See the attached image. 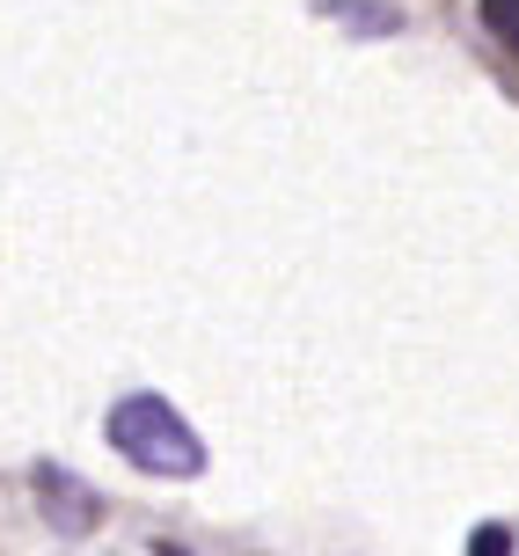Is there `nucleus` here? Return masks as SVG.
<instances>
[{
  "mask_svg": "<svg viewBox=\"0 0 519 556\" xmlns=\"http://www.w3.org/2000/svg\"><path fill=\"white\" fill-rule=\"evenodd\" d=\"M103 432H110V446H117L132 469H147V476H198L205 469L198 432L168 410L162 395H125V403H110Z\"/></svg>",
  "mask_w": 519,
  "mask_h": 556,
  "instance_id": "obj_1",
  "label": "nucleus"
},
{
  "mask_svg": "<svg viewBox=\"0 0 519 556\" xmlns=\"http://www.w3.org/2000/svg\"><path fill=\"white\" fill-rule=\"evenodd\" d=\"M37 491H45V505H59L52 520H59L66 534H88V520H96V498H88V491H81L66 469H37Z\"/></svg>",
  "mask_w": 519,
  "mask_h": 556,
  "instance_id": "obj_2",
  "label": "nucleus"
},
{
  "mask_svg": "<svg viewBox=\"0 0 519 556\" xmlns=\"http://www.w3.org/2000/svg\"><path fill=\"white\" fill-rule=\"evenodd\" d=\"M483 29L505 37V45H519V0H483Z\"/></svg>",
  "mask_w": 519,
  "mask_h": 556,
  "instance_id": "obj_3",
  "label": "nucleus"
},
{
  "mask_svg": "<svg viewBox=\"0 0 519 556\" xmlns=\"http://www.w3.org/2000/svg\"><path fill=\"white\" fill-rule=\"evenodd\" d=\"M512 549V528H476V542H468V556H505Z\"/></svg>",
  "mask_w": 519,
  "mask_h": 556,
  "instance_id": "obj_4",
  "label": "nucleus"
}]
</instances>
